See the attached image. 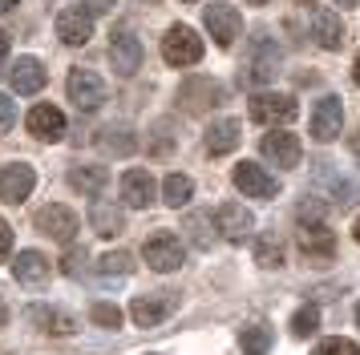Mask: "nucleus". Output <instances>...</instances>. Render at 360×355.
Here are the masks:
<instances>
[{"instance_id": "c9c22d12", "label": "nucleus", "mask_w": 360, "mask_h": 355, "mask_svg": "<svg viewBox=\"0 0 360 355\" xmlns=\"http://www.w3.org/2000/svg\"><path fill=\"white\" fill-rule=\"evenodd\" d=\"M300 222H328V206H320V198H308L300 206Z\"/></svg>"}, {"instance_id": "aec40b11", "label": "nucleus", "mask_w": 360, "mask_h": 355, "mask_svg": "<svg viewBox=\"0 0 360 355\" xmlns=\"http://www.w3.org/2000/svg\"><path fill=\"white\" fill-rule=\"evenodd\" d=\"M25 319L33 323L37 331H45V335H73V319H69L65 311H57V307H29L25 311Z\"/></svg>"}, {"instance_id": "de8ad7c7", "label": "nucleus", "mask_w": 360, "mask_h": 355, "mask_svg": "<svg viewBox=\"0 0 360 355\" xmlns=\"http://www.w3.org/2000/svg\"><path fill=\"white\" fill-rule=\"evenodd\" d=\"M251 4H267V0H251Z\"/></svg>"}, {"instance_id": "9d476101", "label": "nucleus", "mask_w": 360, "mask_h": 355, "mask_svg": "<svg viewBox=\"0 0 360 355\" xmlns=\"http://www.w3.org/2000/svg\"><path fill=\"white\" fill-rule=\"evenodd\" d=\"M344 129V101L340 97H320L316 113H311V138L316 142H332Z\"/></svg>"}, {"instance_id": "f3484780", "label": "nucleus", "mask_w": 360, "mask_h": 355, "mask_svg": "<svg viewBox=\"0 0 360 355\" xmlns=\"http://www.w3.org/2000/svg\"><path fill=\"white\" fill-rule=\"evenodd\" d=\"M45 85H49V73H45V65L37 61V57H20V61L13 65V89H17V93L37 97Z\"/></svg>"}, {"instance_id": "79ce46f5", "label": "nucleus", "mask_w": 360, "mask_h": 355, "mask_svg": "<svg viewBox=\"0 0 360 355\" xmlns=\"http://www.w3.org/2000/svg\"><path fill=\"white\" fill-rule=\"evenodd\" d=\"M20 0H0V13H8V8H17Z\"/></svg>"}, {"instance_id": "f03ea898", "label": "nucleus", "mask_w": 360, "mask_h": 355, "mask_svg": "<svg viewBox=\"0 0 360 355\" xmlns=\"http://www.w3.org/2000/svg\"><path fill=\"white\" fill-rule=\"evenodd\" d=\"M162 57L166 65H174V69H186V65H198L202 61V41H198V32L191 25H170L162 36Z\"/></svg>"}, {"instance_id": "e433bc0d", "label": "nucleus", "mask_w": 360, "mask_h": 355, "mask_svg": "<svg viewBox=\"0 0 360 355\" xmlns=\"http://www.w3.org/2000/svg\"><path fill=\"white\" fill-rule=\"evenodd\" d=\"M13 126H17V105H13V97H8L4 89H0V129L8 133Z\"/></svg>"}, {"instance_id": "39448f33", "label": "nucleus", "mask_w": 360, "mask_h": 355, "mask_svg": "<svg viewBox=\"0 0 360 355\" xmlns=\"http://www.w3.org/2000/svg\"><path fill=\"white\" fill-rule=\"evenodd\" d=\"M259 154L276 170H295L300 166V158H304V149H300V138L295 133H288V129H271V133H263L259 138Z\"/></svg>"}, {"instance_id": "2eb2a0df", "label": "nucleus", "mask_w": 360, "mask_h": 355, "mask_svg": "<svg viewBox=\"0 0 360 355\" xmlns=\"http://www.w3.org/2000/svg\"><path fill=\"white\" fill-rule=\"evenodd\" d=\"M25 126H29V133L41 138V142H57V138L65 133V113L57 109V105H33L29 117H25Z\"/></svg>"}, {"instance_id": "f704fd0d", "label": "nucleus", "mask_w": 360, "mask_h": 355, "mask_svg": "<svg viewBox=\"0 0 360 355\" xmlns=\"http://www.w3.org/2000/svg\"><path fill=\"white\" fill-rule=\"evenodd\" d=\"M89 319L98 323V327H105V331H114L117 323H122V315H117V307H110V303H98L94 311H89Z\"/></svg>"}, {"instance_id": "72a5a7b5", "label": "nucleus", "mask_w": 360, "mask_h": 355, "mask_svg": "<svg viewBox=\"0 0 360 355\" xmlns=\"http://www.w3.org/2000/svg\"><path fill=\"white\" fill-rule=\"evenodd\" d=\"M130 262H134L130 255H122V250H114V255H101V262H98V267H101V274H110V279H122V274L130 271Z\"/></svg>"}, {"instance_id": "393cba45", "label": "nucleus", "mask_w": 360, "mask_h": 355, "mask_svg": "<svg viewBox=\"0 0 360 355\" xmlns=\"http://www.w3.org/2000/svg\"><path fill=\"white\" fill-rule=\"evenodd\" d=\"M105 170H101V166H73V170H69V186H73V190L77 194H85V198H98L101 190H105Z\"/></svg>"}, {"instance_id": "2f4dec72", "label": "nucleus", "mask_w": 360, "mask_h": 355, "mask_svg": "<svg viewBox=\"0 0 360 355\" xmlns=\"http://www.w3.org/2000/svg\"><path fill=\"white\" fill-rule=\"evenodd\" d=\"M186 230H191V239H195L202 250L214 246V234L207 230V214H202V210H198V214H186Z\"/></svg>"}, {"instance_id": "f8f14e48", "label": "nucleus", "mask_w": 360, "mask_h": 355, "mask_svg": "<svg viewBox=\"0 0 360 355\" xmlns=\"http://www.w3.org/2000/svg\"><path fill=\"white\" fill-rule=\"evenodd\" d=\"M235 186L247 194V198H276L279 194V182L263 166H255V161H239L235 166Z\"/></svg>"}, {"instance_id": "f257e3e1", "label": "nucleus", "mask_w": 360, "mask_h": 355, "mask_svg": "<svg viewBox=\"0 0 360 355\" xmlns=\"http://www.w3.org/2000/svg\"><path fill=\"white\" fill-rule=\"evenodd\" d=\"M247 113H251L255 126H288V121H295L300 105H295L292 93H271V89H263V93L251 97Z\"/></svg>"}, {"instance_id": "7c9ffc66", "label": "nucleus", "mask_w": 360, "mask_h": 355, "mask_svg": "<svg viewBox=\"0 0 360 355\" xmlns=\"http://www.w3.org/2000/svg\"><path fill=\"white\" fill-rule=\"evenodd\" d=\"M255 262L267 267V271H279V267H283V242L279 239H259L255 242Z\"/></svg>"}, {"instance_id": "09e8293b", "label": "nucleus", "mask_w": 360, "mask_h": 355, "mask_svg": "<svg viewBox=\"0 0 360 355\" xmlns=\"http://www.w3.org/2000/svg\"><path fill=\"white\" fill-rule=\"evenodd\" d=\"M186 4H195V0H186Z\"/></svg>"}, {"instance_id": "0eeeda50", "label": "nucleus", "mask_w": 360, "mask_h": 355, "mask_svg": "<svg viewBox=\"0 0 360 355\" xmlns=\"http://www.w3.org/2000/svg\"><path fill=\"white\" fill-rule=\"evenodd\" d=\"M33 222H37L41 234H49V239H57V242H73V234H77V214H73L69 206H61V202L41 206Z\"/></svg>"}, {"instance_id": "c03bdc74", "label": "nucleus", "mask_w": 360, "mask_h": 355, "mask_svg": "<svg viewBox=\"0 0 360 355\" xmlns=\"http://www.w3.org/2000/svg\"><path fill=\"white\" fill-rule=\"evenodd\" d=\"M336 4H340V8H352V4H360V0H336Z\"/></svg>"}, {"instance_id": "58836bf2", "label": "nucleus", "mask_w": 360, "mask_h": 355, "mask_svg": "<svg viewBox=\"0 0 360 355\" xmlns=\"http://www.w3.org/2000/svg\"><path fill=\"white\" fill-rule=\"evenodd\" d=\"M8 250H13V226L0 218V262L8 258Z\"/></svg>"}, {"instance_id": "49530a36", "label": "nucleus", "mask_w": 360, "mask_h": 355, "mask_svg": "<svg viewBox=\"0 0 360 355\" xmlns=\"http://www.w3.org/2000/svg\"><path fill=\"white\" fill-rule=\"evenodd\" d=\"M356 327H360V307H356Z\"/></svg>"}, {"instance_id": "a211bd4d", "label": "nucleus", "mask_w": 360, "mask_h": 355, "mask_svg": "<svg viewBox=\"0 0 360 355\" xmlns=\"http://www.w3.org/2000/svg\"><path fill=\"white\" fill-rule=\"evenodd\" d=\"M13 274H17L20 287H45L49 283V258L41 250H20L17 262H13Z\"/></svg>"}, {"instance_id": "bb28decb", "label": "nucleus", "mask_w": 360, "mask_h": 355, "mask_svg": "<svg viewBox=\"0 0 360 355\" xmlns=\"http://www.w3.org/2000/svg\"><path fill=\"white\" fill-rule=\"evenodd\" d=\"M89 222H94V230L105 234V239L122 234V214H117L110 202H94V206H89Z\"/></svg>"}, {"instance_id": "473e14b6", "label": "nucleus", "mask_w": 360, "mask_h": 355, "mask_svg": "<svg viewBox=\"0 0 360 355\" xmlns=\"http://www.w3.org/2000/svg\"><path fill=\"white\" fill-rule=\"evenodd\" d=\"M311 355H360V347L352 339H324V343H316Z\"/></svg>"}, {"instance_id": "a18cd8bd", "label": "nucleus", "mask_w": 360, "mask_h": 355, "mask_svg": "<svg viewBox=\"0 0 360 355\" xmlns=\"http://www.w3.org/2000/svg\"><path fill=\"white\" fill-rule=\"evenodd\" d=\"M352 234H356V242H360V218H356V226H352Z\"/></svg>"}, {"instance_id": "20e7f679", "label": "nucleus", "mask_w": 360, "mask_h": 355, "mask_svg": "<svg viewBox=\"0 0 360 355\" xmlns=\"http://www.w3.org/2000/svg\"><path fill=\"white\" fill-rule=\"evenodd\" d=\"M142 258H146L150 271L170 274L186 262V246H182L174 234H154V239H146V246H142Z\"/></svg>"}, {"instance_id": "1a4fd4ad", "label": "nucleus", "mask_w": 360, "mask_h": 355, "mask_svg": "<svg viewBox=\"0 0 360 355\" xmlns=\"http://www.w3.org/2000/svg\"><path fill=\"white\" fill-rule=\"evenodd\" d=\"M207 32H211L223 48H231L243 36V16H239V8H231V4H211V8H207Z\"/></svg>"}, {"instance_id": "6e6552de", "label": "nucleus", "mask_w": 360, "mask_h": 355, "mask_svg": "<svg viewBox=\"0 0 360 355\" xmlns=\"http://www.w3.org/2000/svg\"><path fill=\"white\" fill-rule=\"evenodd\" d=\"M37 186V170L25 161H8L0 170V202H25Z\"/></svg>"}, {"instance_id": "6ab92c4d", "label": "nucleus", "mask_w": 360, "mask_h": 355, "mask_svg": "<svg viewBox=\"0 0 360 355\" xmlns=\"http://www.w3.org/2000/svg\"><path fill=\"white\" fill-rule=\"evenodd\" d=\"M300 250L311 255V258H332L336 239H332L328 222H304V226H300Z\"/></svg>"}, {"instance_id": "4468645a", "label": "nucleus", "mask_w": 360, "mask_h": 355, "mask_svg": "<svg viewBox=\"0 0 360 355\" xmlns=\"http://www.w3.org/2000/svg\"><path fill=\"white\" fill-rule=\"evenodd\" d=\"M219 97H223V89H219V81L211 77H198V81H186L179 93V105L186 113H207L211 105H219Z\"/></svg>"}, {"instance_id": "9b49d317", "label": "nucleus", "mask_w": 360, "mask_h": 355, "mask_svg": "<svg viewBox=\"0 0 360 355\" xmlns=\"http://www.w3.org/2000/svg\"><path fill=\"white\" fill-rule=\"evenodd\" d=\"M110 65H114L122 77L138 73V65H142V45H138V36H134L130 29H114V36H110Z\"/></svg>"}, {"instance_id": "4c0bfd02", "label": "nucleus", "mask_w": 360, "mask_h": 355, "mask_svg": "<svg viewBox=\"0 0 360 355\" xmlns=\"http://www.w3.org/2000/svg\"><path fill=\"white\" fill-rule=\"evenodd\" d=\"M82 262H85V250H73V255L61 258V271L65 274H82Z\"/></svg>"}, {"instance_id": "423d86ee", "label": "nucleus", "mask_w": 360, "mask_h": 355, "mask_svg": "<svg viewBox=\"0 0 360 355\" xmlns=\"http://www.w3.org/2000/svg\"><path fill=\"white\" fill-rule=\"evenodd\" d=\"M57 36H61V45H73V48L89 45V36H94V16H89V8L85 4L61 8L57 13Z\"/></svg>"}, {"instance_id": "a878e982", "label": "nucleus", "mask_w": 360, "mask_h": 355, "mask_svg": "<svg viewBox=\"0 0 360 355\" xmlns=\"http://www.w3.org/2000/svg\"><path fill=\"white\" fill-rule=\"evenodd\" d=\"M271 343H276V335H271L267 323H247L243 331H239V347H243L247 355H267Z\"/></svg>"}, {"instance_id": "ddd939ff", "label": "nucleus", "mask_w": 360, "mask_h": 355, "mask_svg": "<svg viewBox=\"0 0 360 355\" xmlns=\"http://www.w3.org/2000/svg\"><path fill=\"white\" fill-rule=\"evenodd\" d=\"M214 222H219V234L227 242H243L251 230H255V218H251V210L239 206V202H223V206L214 210Z\"/></svg>"}, {"instance_id": "b1692460", "label": "nucleus", "mask_w": 360, "mask_h": 355, "mask_svg": "<svg viewBox=\"0 0 360 355\" xmlns=\"http://www.w3.org/2000/svg\"><path fill=\"white\" fill-rule=\"evenodd\" d=\"M239 145V121L235 117H219L207 126V149L211 154H231Z\"/></svg>"}, {"instance_id": "a19ab883", "label": "nucleus", "mask_w": 360, "mask_h": 355, "mask_svg": "<svg viewBox=\"0 0 360 355\" xmlns=\"http://www.w3.org/2000/svg\"><path fill=\"white\" fill-rule=\"evenodd\" d=\"M4 57H8V36L0 32V65H4Z\"/></svg>"}, {"instance_id": "dca6fc26", "label": "nucleus", "mask_w": 360, "mask_h": 355, "mask_svg": "<svg viewBox=\"0 0 360 355\" xmlns=\"http://www.w3.org/2000/svg\"><path fill=\"white\" fill-rule=\"evenodd\" d=\"M154 198H158L154 178L146 170H126V178H122V202H130L134 210H146V206H154Z\"/></svg>"}, {"instance_id": "c756f323", "label": "nucleus", "mask_w": 360, "mask_h": 355, "mask_svg": "<svg viewBox=\"0 0 360 355\" xmlns=\"http://www.w3.org/2000/svg\"><path fill=\"white\" fill-rule=\"evenodd\" d=\"M98 145H105L110 154H126V149H134V133L126 126H105L98 133Z\"/></svg>"}, {"instance_id": "7ed1b4c3", "label": "nucleus", "mask_w": 360, "mask_h": 355, "mask_svg": "<svg viewBox=\"0 0 360 355\" xmlns=\"http://www.w3.org/2000/svg\"><path fill=\"white\" fill-rule=\"evenodd\" d=\"M65 89H69V101H73V105H77L82 113H94L101 101L110 97L105 81H101L98 73H89V69H69Z\"/></svg>"}, {"instance_id": "4be33fe9", "label": "nucleus", "mask_w": 360, "mask_h": 355, "mask_svg": "<svg viewBox=\"0 0 360 355\" xmlns=\"http://www.w3.org/2000/svg\"><path fill=\"white\" fill-rule=\"evenodd\" d=\"M311 36H316V45H320V48H340L344 45L340 16L332 13V8H320V13L311 16Z\"/></svg>"}, {"instance_id": "c85d7f7f", "label": "nucleus", "mask_w": 360, "mask_h": 355, "mask_svg": "<svg viewBox=\"0 0 360 355\" xmlns=\"http://www.w3.org/2000/svg\"><path fill=\"white\" fill-rule=\"evenodd\" d=\"M311 331H320V307H316V303H304V307L292 315V335H295V339H308Z\"/></svg>"}, {"instance_id": "cd10ccee", "label": "nucleus", "mask_w": 360, "mask_h": 355, "mask_svg": "<svg viewBox=\"0 0 360 355\" xmlns=\"http://www.w3.org/2000/svg\"><path fill=\"white\" fill-rule=\"evenodd\" d=\"M191 194H195V182L186 174H170L162 182V198H166V206H186L191 202Z\"/></svg>"}, {"instance_id": "37998d69", "label": "nucleus", "mask_w": 360, "mask_h": 355, "mask_svg": "<svg viewBox=\"0 0 360 355\" xmlns=\"http://www.w3.org/2000/svg\"><path fill=\"white\" fill-rule=\"evenodd\" d=\"M352 81H356V85H360V57H356V61H352Z\"/></svg>"}, {"instance_id": "412c9836", "label": "nucleus", "mask_w": 360, "mask_h": 355, "mask_svg": "<svg viewBox=\"0 0 360 355\" xmlns=\"http://www.w3.org/2000/svg\"><path fill=\"white\" fill-rule=\"evenodd\" d=\"M276 73H279V48L259 36V45L251 48V61H247V77L251 81H271Z\"/></svg>"}, {"instance_id": "ea45409f", "label": "nucleus", "mask_w": 360, "mask_h": 355, "mask_svg": "<svg viewBox=\"0 0 360 355\" xmlns=\"http://www.w3.org/2000/svg\"><path fill=\"white\" fill-rule=\"evenodd\" d=\"M82 4L89 13H110V8H114V0H82Z\"/></svg>"}, {"instance_id": "5701e85b", "label": "nucleus", "mask_w": 360, "mask_h": 355, "mask_svg": "<svg viewBox=\"0 0 360 355\" xmlns=\"http://www.w3.org/2000/svg\"><path fill=\"white\" fill-rule=\"evenodd\" d=\"M170 311H174L170 299H162V295H146V299H134L130 303V319L138 323V327H154V323H162Z\"/></svg>"}]
</instances>
